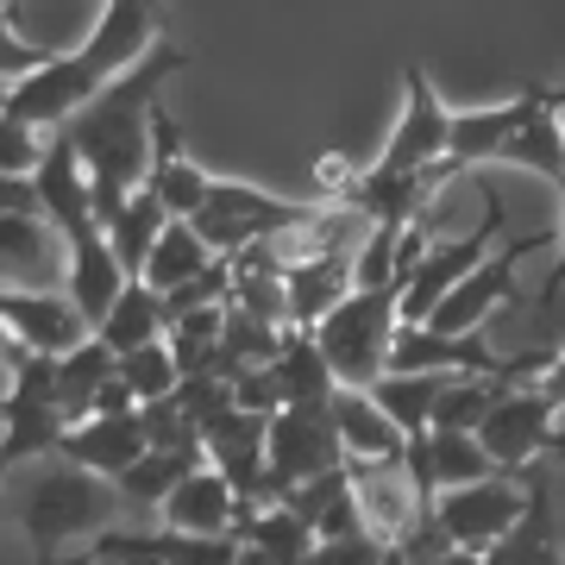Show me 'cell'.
Returning <instances> with one entry per match:
<instances>
[{
    "instance_id": "cell-32",
    "label": "cell",
    "mask_w": 565,
    "mask_h": 565,
    "mask_svg": "<svg viewBox=\"0 0 565 565\" xmlns=\"http://www.w3.org/2000/svg\"><path fill=\"white\" fill-rule=\"evenodd\" d=\"M44 126L20 120V114H7L0 107V177H32L44 158V139H39Z\"/></svg>"
},
{
    "instance_id": "cell-1",
    "label": "cell",
    "mask_w": 565,
    "mask_h": 565,
    "mask_svg": "<svg viewBox=\"0 0 565 565\" xmlns=\"http://www.w3.org/2000/svg\"><path fill=\"white\" fill-rule=\"evenodd\" d=\"M189 51L182 44H151L132 70L95 88L88 102L70 114V139H76L82 163H88V177H95V207H102V221L120 214V202L145 182L151 170V114H158V88L177 76Z\"/></svg>"
},
{
    "instance_id": "cell-18",
    "label": "cell",
    "mask_w": 565,
    "mask_h": 565,
    "mask_svg": "<svg viewBox=\"0 0 565 565\" xmlns=\"http://www.w3.org/2000/svg\"><path fill=\"white\" fill-rule=\"evenodd\" d=\"M534 102H541V88H522L515 102L503 107H478V114H452V139H446V158H452V170H478V163H497V151H503L509 139H515V126L534 114Z\"/></svg>"
},
{
    "instance_id": "cell-27",
    "label": "cell",
    "mask_w": 565,
    "mask_h": 565,
    "mask_svg": "<svg viewBox=\"0 0 565 565\" xmlns=\"http://www.w3.org/2000/svg\"><path fill=\"white\" fill-rule=\"evenodd\" d=\"M214 258H221V252L202 239V226L189 221V214H177V221L158 233V245H151V258H145L139 277L151 282V289H177V282H189L195 270H207Z\"/></svg>"
},
{
    "instance_id": "cell-11",
    "label": "cell",
    "mask_w": 565,
    "mask_h": 565,
    "mask_svg": "<svg viewBox=\"0 0 565 565\" xmlns=\"http://www.w3.org/2000/svg\"><path fill=\"white\" fill-rule=\"evenodd\" d=\"M553 239H559V226H553V233H522V239H503L484 264H478V270H471V277L446 289L440 308L427 315V327H440V333L484 327V321H490V308H503V302H515V296H522V289H515V270H522V258L546 252Z\"/></svg>"
},
{
    "instance_id": "cell-34",
    "label": "cell",
    "mask_w": 565,
    "mask_h": 565,
    "mask_svg": "<svg viewBox=\"0 0 565 565\" xmlns=\"http://www.w3.org/2000/svg\"><path fill=\"white\" fill-rule=\"evenodd\" d=\"M559 289H565V182H559V239H553V270H546V282H541V296H534V308H541V315H553Z\"/></svg>"
},
{
    "instance_id": "cell-10",
    "label": "cell",
    "mask_w": 565,
    "mask_h": 565,
    "mask_svg": "<svg viewBox=\"0 0 565 565\" xmlns=\"http://www.w3.org/2000/svg\"><path fill=\"white\" fill-rule=\"evenodd\" d=\"M522 509H527V478L515 484V471H490V478L440 490V522L452 527L465 559H484L490 546L522 522Z\"/></svg>"
},
{
    "instance_id": "cell-26",
    "label": "cell",
    "mask_w": 565,
    "mask_h": 565,
    "mask_svg": "<svg viewBox=\"0 0 565 565\" xmlns=\"http://www.w3.org/2000/svg\"><path fill=\"white\" fill-rule=\"evenodd\" d=\"M170 221H177V214H170V202H163L151 182H139V189L120 202V214L107 221V239H114V252H120V264L132 270V277L145 270L151 245H158V233H163Z\"/></svg>"
},
{
    "instance_id": "cell-15",
    "label": "cell",
    "mask_w": 565,
    "mask_h": 565,
    "mask_svg": "<svg viewBox=\"0 0 565 565\" xmlns=\"http://www.w3.org/2000/svg\"><path fill=\"white\" fill-rule=\"evenodd\" d=\"M145 446H151V440H145L139 408H114V415L70 422V427H63V440H57V452H63V459H76V465H88V471H102V478H120Z\"/></svg>"
},
{
    "instance_id": "cell-31",
    "label": "cell",
    "mask_w": 565,
    "mask_h": 565,
    "mask_svg": "<svg viewBox=\"0 0 565 565\" xmlns=\"http://www.w3.org/2000/svg\"><path fill=\"white\" fill-rule=\"evenodd\" d=\"M139 422H145V440H151V446H207L202 427L189 422V408H182L177 390H170V396H151V403H139Z\"/></svg>"
},
{
    "instance_id": "cell-12",
    "label": "cell",
    "mask_w": 565,
    "mask_h": 565,
    "mask_svg": "<svg viewBox=\"0 0 565 565\" xmlns=\"http://www.w3.org/2000/svg\"><path fill=\"white\" fill-rule=\"evenodd\" d=\"M70 277V239L57 233V221L44 214H7L0 207V282L20 289H44V282Z\"/></svg>"
},
{
    "instance_id": "cell-4",
    "label": "cell",
    "mask_w": 565,
    "mask_h": 565,
    "mask_svg": "<svg viewBox=\"0 0 565 565\" xmlns=\"http://www.w3.org/2000/svg\"><path fill=\"white\" fill-rule=\"evenodd\" d=\"M120 503H126L120 484H107L102 471L63 459V471H51V478H39V484L25 490L20 527H25V541L39 546V559H57L63 541H76V534H102Z\"/></svg>"
},
{
    "instance_id": "cell-6",
    "label": "cell",
    "mask_w": 565,
    "mask_h": 565,
    "mask_svg": "<svg viewBox=\"0 0 565 565\" xmlns=\"http://www.w3.org/2000/svg\"><path fill=\"white\" fill-rule=\"evenodd\" d=\"M315 207H321V195H315V202H289V195H264V189H252V182L214 177L207 202L195 207L189 221L202 226V239L214 245V252H245V245L277 239V233H289V226H302Z\"/></svg>"
},
{
    "instance_id": "cell-17",
    "label": "cell",
    "mask_w": 565,
    "mask_h": 565,
    "mask_svg": "<svg viewBox=\"0 0 565 565\" xmlns=\"http://www.w3.org/2000/svg\"><path fill=\"white\" fill-rule=\"evenodd\" d=\"M352 258L359 252H321V258L282 264V277H289V327H321L359 289V264Z\"/></svg>"
},
{
    "instance_id": "cell-38",
    "label": "cell",
    "mask_w": 565,
    "mask_h": 565,
    "mask_svg": "<svg viewBox=\"0 0 565 565\" xmlns=\"http://www.w3.org/2000/svg\"><path fill=\"white\" fill-rule=\"evenodd\" d=\"M0 408H7V403H0Z\"/></svg>"
},
{
    "instance_id": "cell-5",
    "label": "cell",
    "mask_w": 565,
    "mask_h": 565,
    "mask_svg": "<svg viewBox=\"0 0 565 565\" xmlns=\"http://www.w3.org/2000/svg\"><path fill=\"white\" fill-rule=\"evenodd\" d=\"M0 459H7V471L25 459H39V452H57L63 427H70V415H63L57 403V352H25L20 364H13V390H7V408H0Z\"/></svg>"
},
{
    "instance_id": "cell-24",
    "label": "cell",
    "mask_w": 565,
    "mask_h": 565,
    "mask_svg": "<svg viewBox=\"0 0 565 565\" xmlns=\"http://www.w3.org/2000/svg\"><path fill=\"white\" fill-rule=\"evenodd\" d=\"M270 371H277V384H282V403H333V390H340V371L321 352L315 327H289V345L277 352Z\"/></svg>"
},
{
    "instance_id": "cell-29",
    "label": "cell",
    "mask_w": 565,
    "mask_h": 565,
    "mask_svg": "<svg viewBox=\"0 0 565 565\" xmlns=\"http://www.w3.org/2000/svg\"><path fill=\"white\" fill-rule=\"evenodd\" d=\"M427 465H434V478L446 484H471V478H490V471H503V465L490 459V446L471 434V427H434L427 434Z\"/></svg>"
},
{
    "instance_id": "cell-25",
    "label": "cell",
    "mask_w": 565,
    "mask_h": 565,
    "mask_svg": "<svg viewBox=\"0 0 565 565\" xmlns=\"http://www.w3.org/2000/svg\"><path fill=\"white\" fill-rule=\"evenodd\" d=\"M95 333H102L114 352H132V345H145V340H163V333H170L163 289H151L145 277H126V289L114 296V308H107L102 321H95Z\"/></svg>"
},
{
    "instance_id": "cell-2",
    "label": "cell",
    "mask_w": 565,
    "mask_h": 565,
    "mask_svg": "<svg viewBox=\"0 0 565 565\" xmlns=\"http://www.w3.org/2000/svg\"><path fill=\"white\" fill-rule=\"evenodd\" d=\"M151 44H158V0H107L88 44L57 51L32 76L7 82V114H20L32 126H63L95 88H107L120 70H132Z\"/></svg>"
},
{
    "instance_id": "cell-30",
    "label": "cell",
    "mask_w": 565,
    "mask_h": 565,
    "mask_svg": "<svg viewBox=\"0 0 565 565\" xmlns=\"http://www.w3.org/2000/svg\"><path fill=\"white\" fill-rule=\"evenodd\" d=\"M120 377L139 390V403H151V396H170V390L182 384V364H177V352H170V333H163V340L132 345V352H120Z\"/></svg>"
},
{
    "instance_id": "cell-20",
    "label": "cell",
    "mask_w": 565,
    "mask_h": 565,
    "mask_svg": "<svg viewBox=\"0 0 565 565\" xmlns=\"http://www.w3.org/2000/svg\"><path fill=\"white\" fill-rule=\"evenodd\" d=\"M233 509H239V490H233V478L221 465L207 459L163 497V522L189 527V534H233Z\"/></svg>"
},
{
    "instance_id": "cell-8",
    "label": "cell",
    "mask_w": 565,
    "mask_h": 565,
    "mask_svg": "<svg viewBox=\"0 0 565 565\" xmlns=\"http://www.w3.org/2000/svg\"><path fill=\"white\" fill-rule=\"evenodd\" d=\"M478 440L490 446V459L503 465V471H515V478H522L534 459L565 452L559 403H553L546 390H515V384H509L503 396L490 403V415L478 422Z\"/></svg>"
},
{
    "instance_id": "cell-14",
    "label": "cell",
    "mask_w": 565,
    "mask_h": 565,
    "mask_svg": "<svg viewBox=\"0 0 565 565\" xmlns=\"http://www.w3.org/2000/svg\"><path fill=\"white\" fill-rule=\"evenodd\" d=\"M333 422H340L345 459H377V465H408V434L396 427L371 384H340L333 390Z\"/></svg>"
},
{
    "instance_id": "cell-22",
    "label": "cell",
    "mask_w": 565,
    "mask_h": 565,
    "mask_svg": "<svg viewBox=\"0 0 565 565\" xmlns=\"http://www.w3.org/2000/svg\"><path fill=\"white\" fill-rule=\"evenodd\" d=\"M120 371V352L102 340V333H82L70 352H57V403L70 422H88L95 415V396H102V384Z\"/></svg>"
},
{
    "instance_id": "cell-19",
    "label": "cell",
    "mask_w": 565,
    "mask_h": 565,
    "mask_svg": "<svg viewBox=\"0 0 565 565\" xmlns=\"http://www.w3.org/2000/svg\"><path fill=\"white\" fill-rule=\"evenodd\" d=\"M145 182L170 202V214H195V207L207 202V189H214V177L182 151V132L163 107L151 114V170H145Z\"/></svg>"
},
{
    "instance_id": "cell-35",
    "label": "cell",
    "mask_w": 565,
    "mask_h": 565,
    "mask_svg": "<svg viewBox=\"0 0 565 565\" xmlns=\"http://www.w3.org/2000/svg\"><path fill=\"white\" fill-rule=\"evenodd\" d=\"M0 207L7 214H44L39 177H0Z\"/></svg>"
},
{
    "instance_id": "cell-9",
    "label": "cell",
    "mask_w": 565,
    "mask_h": 565,
    "mask_svg": "<svg viewBox=\"0 0 565 565\" xmlns=\"http://www.w3.org/2000/svg\"><path fill=\"white\" fill-rule=\"evenodd\" d=\"M333 465H345L333 403H282L270 415V503H282V490L296 478H315Z\"/></svg>"
},
{
    "instance_id": "cell-7",
    "label": "cell",
    "mask_w": 565,
    "mask_h": 565,
    "mask_svg": "<svg viewBox=\"0 0 565 565\" xmlns=\"http://www.w3.org/2000/svg\"><path fill=\"white\" fill-rule=\"evenodd\" d=\"M484 189V221L471 226V233H459V239H434L422 252V264H415V277H408L403 289V321H427L434 308H440V296L452 289V282H465L478 264L503 245V226H509V202L497 195V182H478Z\"/></svg>"
},
{
    "instance_id": "cell-21",
    "label": "cell",
    "mask_w": 565,
    "mask_h": 565,
    "mask_svg": "<svg viewBox=\"0 0 565 565\" xmlns=\"http://www.w3.org/2000/svg\"><path fill=\"white\" fill-rule=\"evenodd\" d=\"M497 163L509 170H527V177L559 182L565 177V114H559V88H541V102L515 126V139L497 151Z\"/></svg>"
},
{
    "instance_id": "cell-33",
    "label": "cell",
    "mask_w": 565,
    "mask_h": 565,
    "mask_svg": "<svg viewBox=\"0 0 565 565\" xmlns=\"http://www.w3.org/2000/svg\"><path fill=\"white\" fill-rule=\"evenodd\" d=\"M57 51L51 44H39V39H25L20 32V20L0 7V82H20V76H32L39 63H51Z\"/></svg>"
},
{
    "instance_id": "cell-3",
    "label": "cell",
    "mask_w": 565,
    "mask_h": 565,
    "mask_svg": "<svg viewBox=\"0 0 565 565\" xmlns=\"http://www.w3.org/2000/svg\"><path fill=\"white\" fill-rule=\"evenodd\" d=\"M403 277L390 282H359L333 315H327L315 333H321V352L333 359L340 384H377L390 371V340L403 327Z\"/></svg>"
},
{
    "instance_id": "cell-23",
    "label": "cell",
    "mask_w": 565,
    "mask_h": 565,
    "mask_svg": "<svg viewBox=\"0 0 565 565\" xmlns=\"http://www.w3.org/2000/svg\"><path fill=\"white\" fill-rule=\"evenodd\" d=\"M195 465H207V446H145L114 484H120V497L132 509H163V497H170Z\"/></svg>"
},
{
    "instance_id": "cell-13",
    "label": "cell",
    "mask_w": 565,
    "mask_h": 565,
    "mask_svg": "<svg viewBox=\"0 0 565 565\" xmlns=\"http://www.w3.org/2000/svg\"><path fill=\"white\" fill-rule=\"evenodd\" d=\"M0 321L13 327L32 352H70L82 333H95V321L76 308V296L63 289H20V282H0Z\"/></svg>"
},
{
    "instance_id": "cell-28",
    "label": "cell",
    "mask_w": 565,
    "mask_h": 565,
    "mask_svg": "<svg viewBox=\"0 0 565 565\" xmlns=\"http://www.w3.org/2000/svg\"><path fill=\"white\" fill-rule=\"evenodd\" d=\"M289 345V327L282 321H264L252 308L226 302V333H221V371L233 377L239 364H277V352Z\"/></svg>"
},
{
    "instance_id": "cell-37",
    "label": "cell",
    "mask_w": 565,
    "mask_h": 565,
    "mask_svg": "<svg viewBox=\"0 0 565 565\" xmlns=\"http://www.w3.org/2000/svg\"><path fill=\"white\" fill-rule=\"evenodd\" d=\"M0 107H7V82H0Z\"/></svg>"
},
{
    "instance_id": "cell-16",
    "label": "cell",
    "mask_w": 565,
    "mask_h": 565,
    "mask_svg": "<svg viewBox=\"0 0 565 565\" xmlns=\"http://www.w3.org/2000/svg\"><path fill=\"white\" fill-rule=\"evenodd\" d=\"M527 478V509L522 522L509 527L503 541L484 553V565H559L565 546H559V515H553V478L541 471V459L522 471Z\"/></svg>"
},
{
    "instance_id": "cell-36",
    "label": "cell",
    "mask_w": 565,
    "mask_h": 565,
    "mask_svg": "<svg viewBox=\"0 0 565 565\" xmlns=\"http://www.w3.org/2000/svg\"><path fill=\"white\" fill-rule=\"evenodd\" d=\"M541 390H546V396H553V403L565 408V352H559V359H553V364L541 371Z\"/></svg>"
}]
</instances>
